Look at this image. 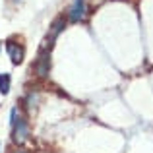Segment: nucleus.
<instances>
[{
  "label": "nucleus",
  "mask_w": 153,
  "mask_h": 153,
  "mask_svg": "<svg viewBox=\"0 0 153 153\" xmlns=\"http://www.w3.org/2000/svg\"><path fill=\"white\" fill-rule=\"evenodd\" d=\"M0 49H2V43H0Z\"/></svg>",
  "instance_id": "nucleus-8"
},
{
  "label": "nucleus",
  "mask_w": 153,
  "mask_h": 153,
  "mask_svg": "<svg viewBox=\"0 0 153 153\" xmlns=\"http://www.w3.org/2000/svg\"><path fill=\"white\" fill-rule=\"evenodd\" d=\"M49 70H51V54H49V51L43 49L39 52L37 62H35V74L39 78H49Z\"/></svg>",
  "instance_id": "nucleus-2"
},
{
  "label": "nucleus",
  "mask_w": 153,
  "mask_h": 153,
  "mask_svg": "<svg viewBox=\"0 0 153 153\" xmlns=\"http://www.w3.org/2000/svg\"><path fill=\"white\" fill-rule=\"evenodd\" d=\"M83 18H85V2H83V0H74L70 10H68V19H70L72 23H78V22H82Z\"/></svg>",
  "instance_id": "nucleus-4"
},
{
  "label": "nucleus",
  "mask_w": 153,
  "mask_h": 153,
  "mask_svg": "<svg viewBox=\"0 0 153 153\" xmlns=\"http://www.w3.org/2000/svg\"><path fill=\"white\" fill-rule=\"evenodd\" d=\"M64 23H66V22H64L62 16H60V18H56L54 22H52V25H51V35L47 37V41H51V43H52L56 37H58V33L64 29ZM51 43H49V45H51Z\"/></svg>",
  "instance_id": "nucleus-5"
},
{
  "label": "nucleus",
  "mask_w": 153,
  "mask_h": 153,
  "mask_svg": "<svg viewBox=\"0 0 153 153\" xmlns=\"http://www.w3.org/2000/svg\"><path fill=\"white\" fill-rule=\"evenodd\" d=\"M10 74H0V93L6 95L10 91Z\"/></svg>",
  "instance_id": "nucleus-6"
},
{
  "label": "nucleus",
  "mask_w": 153,
  "mask_h": 153,
  "mask_svg": "<svg viewBox=\"0 0 153 153\" xmlns=\"http://www.w3.org/2000/svg\"><path fill=\"white\" fill-rule=\"evenodd\" d=\"M14 153H25V151H22V149H18V151H14Z\"/></svg>",
  "instance_id": "nucleus-7"
},
{
  "label": "nucleus",
  "mask_w": 153,
  "mask_h": 153,
  "mask_svg": "<svg viewBox=\"0 0 153 153\" xmlns=\"http://www.w3.org/2000/svg\"><path fill=\"white\" fill-rule=\"evenodd\" d=\"M6 51H8V56H10L12 64H22V62H23L25 49H23L19 43H16V41H8V43H6Z\"/></svg>",
  "instance_id": "nucleus-3"
},
{
  "label": "nucleus",
  "mask_w": 153,
  "mask_h": 153,
  "mask_svg": "<svg viewBox=\"0 0 153 153\" xmlns=\"http://www.w3.org/2000/svg\"><path fill=\"white\" fill-rule=\"evenodd\" d=\"M10 122H12V128H14V142L16 143H23L29 136V130H27V124L23 118H19L18 114V108H12V114H10Z\"/></svg>",
  "instance_id": "nucleus-1"
}]
</instances>
